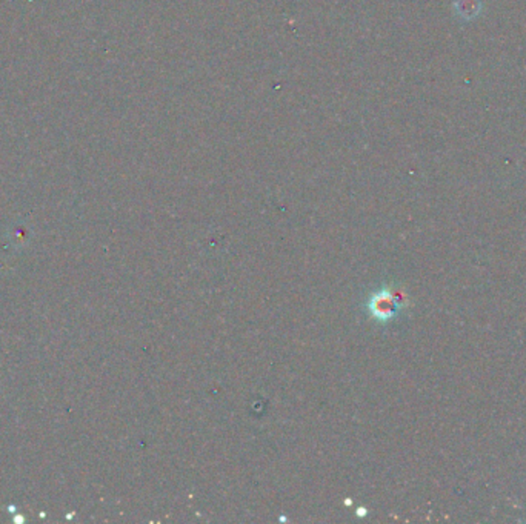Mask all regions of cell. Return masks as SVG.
Listing matches in <instances>:
<instances>
[{
  "mask_svg": "<svg viewBox=\"0 0 526 524\" xmlns=\"http://www.w3.org/2000/svg\"><path fill=\"white\" fill-rule=\"evenodd\" d=\"M400 303L396 297H394L391 293L388 291H382V293H377L372 297V300L370 302V308L371 313L374 314L376 318H380V320H388L397 314Z\"/></svg>",
  "mask_w": 526,
  "mask_h": 524,
  "instance_id": "6da1fadb",
  "label": "cell"
}]
</instances>
